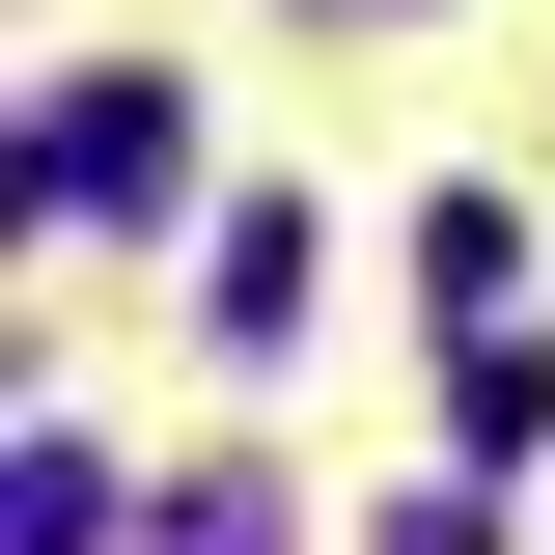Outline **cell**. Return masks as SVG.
I'll use <instances>...</instances> for the list:
<instances>
[{
	"label": "cell",
	"mask_w": 555,
	"mask_h": 555,
	"mask_svg": "<svg viewBox=\"0 0 555 555\" xmlns=\"http://www.w3.org/2000/svg\"><path fill=\"white\" fill-rule=\"evenodd\" d=\"M56 195H83V222L167 195V83H56Z\"/></svg>",
	"instance_id": "cell-1"
}]
</instances>
